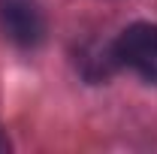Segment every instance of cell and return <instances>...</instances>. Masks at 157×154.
<instances>
[{
    "instance_id": "6da1fadb",
    "label": "cell",
    "mask_w": 157,
    "mask_h": 154,
    "mask_svg": "<svg viewBox=\"0 0 157 154\" xmlns=\"http://www.w3.org/2000/svg\"><path fill=\"white\" fill-rule=\"evenodd\" d=\"M115 52L118 60L124 67H130L136 76L157 82V24H151V21L130 24L115 39Z\"/></svg>"
},
{
    "instance_id": "7a4b0ae2",
    "label": "cell",
    "mask_w": 157,
    "mask_h": 154,
    "mask_svg": "<svg viewBox=\"0 0 157 154\" xmlns=\"http://www.w3.org/2000/svg\"><path fill=\"white\" fill-rule=\"evenodd\" d=\"M0 30L9 42L33 48L45 37V15L36 0H0Z\"/></svg>"
},
{
    "instance_id": "3957f363",
    "label": "cell",
    "mask_w": 157,
    "mask_h": 154,
    "mask_svg": "<svg viewBox=\"0 0 157 154\" xmlns=\"http://www.w3.org/2000/svg\"><path fill=\"white\" fill-rule=\"evenodd\" d=\"M118 64V52L115 45H103V42H88L82 52H78V70L85 73L88 82H103V79L112 76Z\"/></svg>"
},
{
    "instance_id": "277c9868",
    "label": "cell",
    "mask_w": 157,
    "mask_h": 154,
    "mask_svg": "<svg viewBox=\"0 0 157 154\" xmlns=\"http://www.w3.org/2000/svg\"><path fill=\"white\" fill-rule=\"evenodd\" d=\"M3 151H9V139L0 133V154H3Z\"/></svg>"
}]
</instances>
